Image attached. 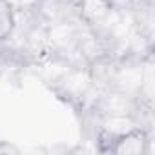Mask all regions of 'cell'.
<instances>
[{"instance_id":"cell-1","label":"cell","mask_w":155,"mask_h":155,"mask_svg":"<svg viewBox=\"0 0 155 155\" xmlns=\"http://www.w3.org/2000/svg\"><path fill=\"white\" fill-rule=\"evenodd\" d=\"M150 144V135L144 128L133 126L111 137L106 151L113 153H146Z\"/></svg>"},{"instance_id":"cell-2","label":"cell","mask_w":155,"mask_h":155,"mask_svg":"<svg viewBox=\"0 0 155 155\" xmlns=\"http://www.w3.org/2000/svg\"><path fill=\"white\" fill-rule=\"evenodd\" d=\"M17 31V8L11 0H0V44L13 38Z\"/></svg>"}]
</instances>
